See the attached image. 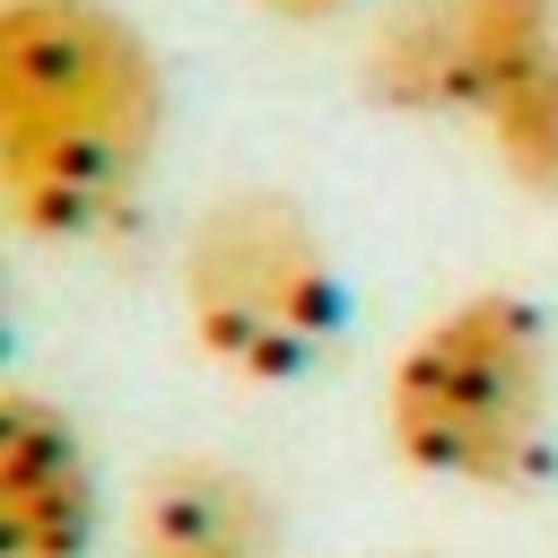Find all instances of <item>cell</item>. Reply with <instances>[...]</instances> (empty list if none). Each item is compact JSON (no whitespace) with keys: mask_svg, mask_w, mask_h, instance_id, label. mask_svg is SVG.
<instances>
[{"mask_svg":"<svg viewBox=\"0 0 558 558\" xmlns=\"http://www.w3.org/2000/svg\"><path fill=\"white\" fill-rule=\"evenodd\" d=\"M166 140V61L113 0L0 9V201L35 244L113 235Z\"/></svg>","mask_w":558,"mask_h":558,"instance_id":"1","label":"cell"},{"mask_svg":"<svg viewBox=\"0 0 558 558\" xmlns=\"http://www.w3.org/2000/svg\"><path fill=\"white\" fill-rule=\"evenodd\" d=\"M392 453L471 497H523L549 471V314L523 288L436 305L384 375Z\"/></svg>","mask_w":558,"mask_h":558,"instance_id":"2","label":"cell"},{"mask_svg":"<svg viewBox=\"0 0 558 558\" xmlns=\"http://www.w3.org/2000/svg\"><path fill=\"white\" fill-rule=\"evenodd\" d=\"M174 288H183L192 349L209 366H227L235 384L314 375L349 323V288H340L323 227L305 218V201H288L270 183H235L183 227Z\"/></svg>","mask_w":558,"mask_h":558,"instance_id":"3","label":"cell"},{"mask_svg":"<svg viewBox=\"0 0 558 558\" xmlns=\"http://www.w3.org/2000/svg\"><path fill=\"white\" fill-rule=\"evenodd\" d=\"M105 488L78 418L35 384L0 392V558H96Z\"/></svg>","mask_w":558,"mask_h":558,"instance_id":"4","label":"cell"},{"mask_svg":"<svg viewBox=\"0 0 558 558\" xmlns=\"http://www.w3.org/2000/svg\"><path fill=\"white\" fill-rule=\"evenodd\" d=\"M131 558H288V514L244 462L166 453L131 497Z\"/></svg>","mask_w":558,"mask_h":558,"instance_id":"5","label":"cell"},{"mask_svg":"<svg viewBox=\"0 0 558 558\" xmlns=\"http://www.w3.org/2000/svg\"><path fill=\"white\" fill-rule=\"evenodd\" d=\"M366 96L392 113H462L453 0H392L366 35Z\"/></svg>","mask_w":558,"mask_h":558,"instance_id":"6","label":"cell"},{"mask_svg":"<svg viewBox=\"0 0 558 558\" xmlns=\"http://www.w3.org/2000/svg\"><path fill=\"white\" fill-rule=\"evenodd\" d=\"M480 131H488V157H497L523 192L558 201V61L506 78V87L480 105Z\"/></svg>","mask_w":558,"mask_h":558,"instance_id":"7","label":"cell"},{"mask_svg":"<svg viewBox=\"0 0 558 558\" xmlns=\"http://www.w3.org/2000/svg\"><path fill=\"white\" fill-rule=\"evenodd\" d=\"M262 17H279V26H331V17H349L357 0H253Z\"/></svg>","mask_w":558,"mask_h":558,"instance_id":"8","label":"cell"},{"mask_svg":"<svg viewBox=\"0 0 558 558\" xmlns=\"http://www.w3.org/2000/svg\"><path fill=\"white\" fill-rule=\"evenodd\" d=\"M392 558H436V549H392Z\"/></svg>","mask_w":558,"mask_h":558,"instance_id":"9","label":"cell"}]
</instances>
